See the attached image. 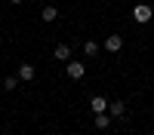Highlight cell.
I'll use <instances>...</instances> for the list:
<instances>
[{"label":"cell","instance_id":"obj_5","mask_svg":"<svg viewBox=\"0 0 154 135\" xmlns=\"http://www.w3.org/2000/svg\"><path fill=\"white\" fill-rule=\"evenodd\" d=\"M34 74H37L34 65H31V61H25V65H19V74H16V77L25 80V83H31V80H34Z\"/></svg>","mask_w":154,"mask_h":135},{"label":"cell","instance_id":"obj_10","mask_svg":"<svg viewBox=\"0 0 154 135\" xmlns=\"http://www.w3.org/2000/svg\"><path fill=\"white\" fill-rule=\"evenodd\" d=\"M99 52H102V46H99L96 40H86V43H83V55H99Z\"/></svg>","mask_w":154,"mask_h":135},{"label":"cell","instance_id":"obj_8","mask_svg":"<svg viewBox=\"0 0 154 135\" xmlns=\"http://www.w3.org/2000/svg\"><path fill=\"white\" fill-rule=\"evenodd\" d=\"M40 19H43V22H56V19H59V6H43V9H40Z\"/></svg>","mask_w":154,"mask_h":135},{"label":"cell","instance_id":"obj_9","mask_svg":"<svg viewBox=\"0 0 154 135\" xmlns=\"http://www.w3.org/2000/svg\"><path fill=\"white\" fill-rule=\"evenodd\" d=\"M93 123H96V129H108L111 126V114H108V110H105V114H96Z\"/></svg>","mask_w":154,"mask_h":135},{"label":"cell","instance_id":"obj_7","mask_svg":"<svg viewBox=\"0 0 154 135\" xmlns=\"http://www.w3.org/2000/svg\"><path fill=\"white\" fill-rule=\"evenodd\" d=\"M56 61H65V65L71 61V46L68 43H59L56 46Z\"/></svg>","mask_w":154,"mask_h":135},{"label":"cell","instance_id":"obj_12","mask_svg":"<svg viewBox=\"0 0 154 135\" xmlns=\"http://www.w3.org/2000/svg\"><path fill=\"white\" fill-rule=\"evenodd\" d=\"M9 3H16V6H19V3H25V0H9Z\"/></svg>","mask_w":154,"mask_h":135},{"label":"cell","instance_id":"obj_1","mask_svg":"<svg viewBox=\"0 0 154 135\" xmlns=\"http://www.w3.org/2000/svg\"><path fill=\"white\" fill-rule=\"evenodd\" d=\"M65 74H68L71 80H83V77H86V65H83V61H74V58H71V61H68V68H65Z\"/></svg>","mask_w":154,"mask_h":135},{"label":"cell","instance_id":"obj_2","mask_svg":"<svg viewBox=\"0 0 154 135\" xmlns=\"http://www.w3.org/2000/svg\"><path fill=\"white\" fill-rule=\"evenodd\" d=\"M133 19H136V22H142V25H145V22H151V19H154V9H151L148 3H139V6L133 9Z\"/></svg>","mask_w":154,"mask_h":135},{"label":"cell","instance_id":"obj_6","mask_svg":"<svg viewBox=\"0 0 154 135\" xmlns=\"http://www.w3.org/2000/svg\"><path fill=\"white\" fill-rule=\"evenodd\" d=\"M108 114H111L114 120H123V117H126V101H111V104H108Z\"/></svg>","mask_w":154,"mask_h":135},{"label":"cell","instance_id":"obj_11","mask_svg":"<svg viewBox=\"0 0 154 135\" xmlns=\"http://www.w3.org/2000/svg\"><path fill=\"white\" fill-rule=\"evenodd\" d=\"M19 83H22L19 77H6V80H3V89H6V92H12V89L19 86Z\"/></svg>","mask_w":154,"mask_h":135},{"label":"cell","instance_id":"obj_3","mask_svg":"<svg viewBox=\"0 0 154 135\" xmlns=\"http://www.w3.org/2000/svg\"><path fill=\"white\" fill-rule=\"evenodd\" d=\"M123 49V37L120 34H108L105 37V52H120Z\"/></svg>","mask_w":154,"mask_h":135},{"label":"cell","instance_id":"obj_4","mask_svg":"<svg viewBox=\"0 0 154 135\" xmlns=\"http://www.w3.org/2000/svg\"><path fill=\"white\" fill-rule=\"evenodd\" d=\"M108 98L105 95H93V98H89V107H93V114H105V110H108Z\"/></svg>","mask_w":154,"mask_h":135}]
</instances>
